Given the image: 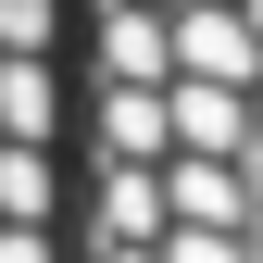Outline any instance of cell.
I'll list each match as a JSON object with an SVG mask.
<instances>
[{
	"mask_svg": "<svg viewBox=\"0 0 263 263\" xmlns=\"http://www.w3.org/2000/svg\"><path fill=\"white\" fill-rule=\"evenodd\" d=\"M251 25L263 0H63V263H251Z\"/></svg>",
	"mask_w": 263,
	"mask_h": 263,
	"instance_id": "cell-1",
	"label": "cell"
},
{
	"mask_svg": "<svg viewBox=\"0 0 263 263\" xmlns=\"http://www.w3.org/2000/svg\"><path fill=\"white\" fill-rule=\"evenodd\" d=\"M0 263H63V0H0Z\"/></svg>",
	"mask_w": 263,
	"mask_h": 263,
	"instance_id": "cell-2",
	"label": "cell"
}]
</instances>
